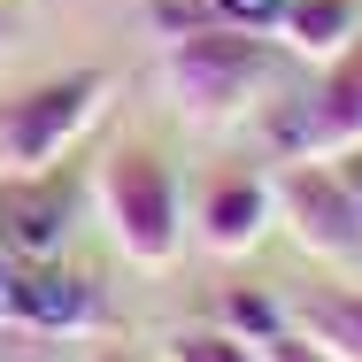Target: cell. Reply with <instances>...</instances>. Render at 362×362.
<instances>
[{"instance_id":"6da1fadb","label":"cell","mask_w":362,"mask_h":362,"mask_svg":"<svg viewBox=\"0 0 362 362\" xmlns=\"http://www.w3.org/2000/svg\"><path fill=\"white\" fill-rule=\"evenodd\" d=\"M270 39L262 31H239V23H193V31H177L170 47H162V100L185 116V124H201V132H216V124H239L255 100H262V85H270Z\"/></svg>"},{"instance_id":"7a4b0ae2","label":"cell","mask_w":362,"mask_h":362,"mask_svg":"<svg viewBox=\"0 0 362 362\" xmlns=\"http://www.w3.org/2000/svg\"><path fill=\"white\" fill-rule=\"evenodd\" d=\"M93 193H100V216L116 231V247H124L139 270H170V262L185 255V239H193V223H185V185H177V170H170L154 146H139V139L108 146Z\"/></svg>"},{"instance_id":"3957f363","label":"cell","mask_w":362,"mask_h":362,"mask_svg":"<svg viewBox=\"0 0 362 362\" xmlns=\"http://www.w3.org/2000/svg\"><path fill=\"white\" fill-rule=\"evenodd\" d=\"M108 93H116L108 70H62L47 85H23L16 100H0V177H47V170H62V154L108 108Z\"/></svg>"},{"instance_id":"277c9868","label":"cell","mask_w":362,"mask_h":362,"mask_svg":"<svg viewBox=\"0 0 362 362\" xmlns=\"http://www.w3.org/2000/svg\"><path fill=\"white\" fill-rule=\"evenodd\" d=\"M270 193H278V216H286L300 255H316V262L362 278V209H355V193L339 185V170H332L324 154H300L293 170H278Z\"/></svg>"},{"instance_id":"5b68a950","label":"cell","mask_w":362,"mask_h":362,"mask_svg":"<svg viewBox=\"0 0 362 362\" xmlns=\"http://www.w3.org/2000/svg\"><path fill=\"white\" fill-rule=\"evenodd\" d=\"M270 216H278V193H270V177H255V170H216V177L201 185V201L185 209L193 239H201L216 262L247 255V247L270 231Z\"/></svg>"},{"instance_id":"8992f818","label":"cell","mask_w":362,"mask_h":362,"mask_svg":"<svg viewBox=\"0 0 362 362\" xmlns=\"http://www.w3.org/2000/svg\"><path fill=\"white\" fill-rule=\"evenodd\" d=\"M0 316L23 324V332H85L100 316V293H93V278H77V270H62L47 255V262H16Z\"/></svg>"},{"instance_id":"52a82bcc","label":"cell","mask_w":362,"mask_h":362,"mask_svg":"<svg viewBox=\"0 0 362 362\" xmlns=\"http://www.w3.org/2000/svg\"><path fill=\"white\" fill-rule=\"evenodd\" d=\"M62 231H70V185H62V170H47V177H8V201H0V247H8L16 262L62 255Z\"/></svg>"},{"instance_id":"ba28073f","label":"cell","mask_w":362,"mask_h":362,"mask_svg":"<svg viewBox=\"0 0 362 362\" xmlns=\"http://www.w3.org/2000/svg\"><path fill=\"white\" fill-rule=\"evenodd\" d=\"M308 154H339V146H362V31L347 54L324 62V85L308 100V132H300Z\"/></svg>"},{"instance_id":"9c48e42d","label":"cell","mask_w":362,"mask_h":362,"mask_svg":"<svg viewBox=\"0 0 362 362\" xmlns=\"http://www.w3.org/2000/svg\"><path fill=\"white\" fill-rule=\"evenodd\" d=\"M355 31H362V8H355V0H286V8H278V39H286L300 62L347 54Z\"/></svg>"},{"instance_id":"30bf717a","label":"cell","mask_w":362,"mask_h":362,"mask_svg":"<svg viewBox=\"0 0 362 362\" xmlns=\"http://www.w3.org/2000/svg\"><path fill=\"white\" fill-rule=\"evenodd\" d=\"M286 324H300L332 362H362V286H324V293H300L286 308Z\"/></svg>"},{"instance_id":"8fae6325","label":"cell","mask_w":362,"mask_h":362,"mask_svg":"<svg viewBox=\"0 0 362 362\" xmlns=\"http://www.w3.org/2000/svg\"><path fill=\"white\" fill-rule=\"evenodd\" d=\"M162 362H262V355L231 324H193V332H170L162 339Z\"/></svg>"},{"instance_id":"7c38bea8","label":"cell","mask_w":362,"mask_h":362,"mask_svg":"<svg viewBox=\"0 0 362 362\" xmlns=\"http://www.w3.org/2000/svg\"><path fill=\"white\" fill-rule=\"evenodd\" d=\"M255 355H262V362H332L316 339H308V332H300V324H286V316H278V324L255 339Z\"/></svg>"},{"instance_id":"4fadbf2b","label":"cell","mask_w":362,"mask_h":362,"mask_svg":"<svg viewBox=\"0 0 362 362\" xmlns=\"http://www.w3.org/2000/svg\"><path fill=\"white\" fill-rule=\"evenodd\" d=\"M216 23H239V31H278V8L286 0H201Z\"/></svg>"},{"instance_id":"5bb4252c","label":"cell","mask_w":362,"mask_h":362,"mask_svg":"<svg viewBox=\"0 0 362 362\" xmlns=\"http://www.w3.org/2000/svg\"><path fill=\"white\" fill-rule=\"evenodd\" d=\"M332 170H339V185L355 193V209H362V146H339V154H324Z\"/></svg>"},{"instance_id":"9a60e30c","label":"cell","mask_w":362,"mask_h":362,"mask_svg":"<svg viewBox=\"0 0 362 362\" xmlns=\"http://www.w3.org/2000/svg\"><path fill=\"white\" fill-rule=\"evenodd\" d=\"M8 278H16V255L0 247V300H8Z\"/></svg>"},{"instance_id":"2e32d148","label":"cell","mask_w":362,"mask_h":362,"mask_svg":"<svg viewBox=\"0 0 362 362\" xmlns=\"http://www.w3.org/2000/svg\"><path fill=\"white\" fill-rule=\"evenodd\" d=\"M93 362H132V355H116V347H100V355H93Z\"/></svg>"},{"instance_id":"e0dca14e","label":"cell","mask_w":362,"mask_h":362,"mask_svg":"<svg viewBox=\"0 0 362 362\" xmlns=\"http://www.w3.org/2000/svg\"><path fill=\"white\" fill-rule=\"evenodd\" d=\"M0 31H8V8H0Z\"/></svg>"}]
</instances>
